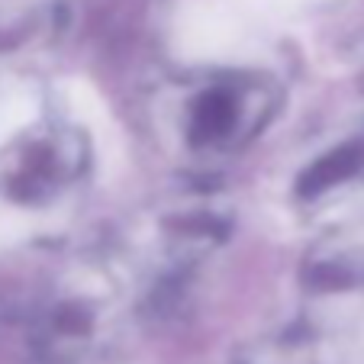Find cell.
Masks as SVG:
<instances>
[{"mask_svg": "<svg viewBox=\"0 0 364 364\" xmlns=\"http://www.w3.org/2000/svg\"><path fill=\"white\" fill-rule=\"evenodd\" d=\"M281 110L274 77L248 68H191L161 77L142 97L145 132L184 171L232 161Z\"/></svg>", "mask_w": 364, "mask_h": 364, "instance_id": "cell-1", "label": "cell"}, {"mask_svg": "<svg viewBox=\"0 0 364 364\" xmlns=\"http://www.w3.org/2000/svg\"><path fill=\"white\" fill-rule=\"evenodd\" d=\"M84 129L39 110L0 139V200L26 213L62 206L87 178Z\"/></svg>", "mask_w": 364, "mask_h": 364, "instance_id": "cell-2", "label": "cell"}, {"mask_svg": "<svg viewBox=\"0 0 364 364\" xmlns=\"http://www.w3.org/2000/svg\"><path fill=\"white\" fill-rule=\"evenodd\" d=\"M126 309L107 274L75 271L46 294L33 316V342L48 361L77 364L110 348L123 332Z\"/></svg>", "mask_w": 364, "mask_h": 364, "instance_id": "cell-3", "label": "cell"}, {"mask_svg": "<svg viewBox=\"0 0 364 364\" xmlns=\"http://www.w3.org/2000/svg\"><path fill=\"white\" fill-rule=\"evenodd\" d=\"M358 178H364V129L338 139L336 145H329L323 155L309 161L296 181V191L306 200H319Z\"/></svg>", "mask_w": 364, "mask_h": 364, "instance_id": "cell-4", "label": "cell"}, {"mask_svg": "<svg viewBox=\"0 0 364 364\" xmlns=\"http://www.w3.org/2000/svg\"><path fill=\"white\" fill-rule=\"evenodd\" d=\"M232 364H329L319 338L303 329H284L255 338L232 358Z\"/></svg>", "mask_w": 364, "mask_h": 364, "instance_id": "cell-5", "label": "cell"}]
</instances>
